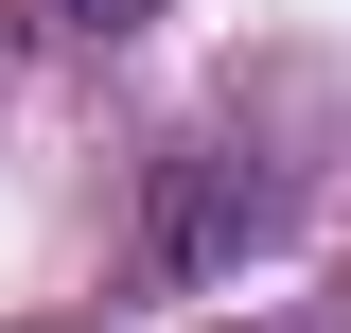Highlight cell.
I'll use <instances>...</instances> for the list:
<instances>
[{
    "label": "cell",
    "mask_w": 351,
    "mask_h": 333,
    "mask_svg": "<svg viewBox=\"0 0 351 333\" xmlns=\"http://www.w3.org/2000/svg\"><path fill=\"white\" fill-rule=\"evenodd\" d=\"M263 228V175H228V158H176L158 175V263H228Z\"/></svg>",
    "instance_id": "obj_1"
},
{
    "label": "cell",
    "mask_w": 351,
    "mask_h": 333,
    "mask_svg": "<svg viewBox=\"0 0 351 333\" xmlns=\"http://www.w3.org/2000/svg\"><path fill=\"white\" fill-rule=\"evenodd\" d=\"M36 18H71V36H123V18H158V0H36Z\"/></svg>",
    "instance_id": "obj_2"
}]
</instances>
